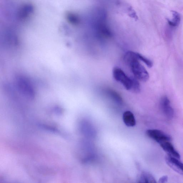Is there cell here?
I'll list each match as a JSON object with an SVG mask.
<instances>
[{
  "label": "cell",
  "instance_id": "1",
  "mask_svg": "<svg viewBox=\"0 0 183 183\" xmlns=\"http://www.w3.org/2000/svg\"><path fill=\"white\" fill-rule=\"evenodd\" d=\"M124 61L130 68L134 77L142 82H145L149 79V73L142 65L138 58L137 53L129 51L125 54Z\"/></svg>",
  "mask_w": 183,
  "mask_h": 183
},
{
  "label": "cell",
  "instance_id": "2",
  "mask_svg": "<svg viewBox=\"0 0 183 183\" xmlns=\"http://www.w3.org/2000/svg\"><path fill=\"white\" fill-rule=\"evenodd\" d=\"M113 75L116 80L121 83L127 90L131 91L134 78L129 77L121 68L116 67L113 70Z\"/></svg>",
  "mask_w": 183,
  "mask_h": 183
},
{
  "label": "cell",
  "instance_id": "3",
  "mask_svg": "<svg viewBox=\"0 0 183 183\" xmlns=\"http://www.w3.org/2000/svg\"><path fill=\"white\" fill-rule=\"evenodd\" d=\"M147 136L159 144L165 141H171V138L162 131L156 129H148L146 131Z\"/></svg>",
  "mask_w": 183,
  "mask_h": 183
},
{
  "label": "cell",
  "instance_id": "4",
  "mask_svg": "<svg viewBox=\"0 0 183 183\" xmlns=\"http://www.w3.org/2000/svg\"><path fill=\"white\" fill-rule=\"evenodd\" d=\"M160 108L162 112L167 118L171 119L174 116V110L171 107L170 100L167 97H162L160 102Z\"/></svg>",
  "mask_w": 183,
  "mask_h": 183
},
{
  "label": "cell",
  "instance_id": "5",
  "mask_svg": "<svg viewBox=\"0 0 183 183\" xmlns=\"http://www.w3.org/2000/svg\"><path fill=\"white\" fill-rule=\"evenodd\" d=\"M165 161L167 165L177 173L183 176V164L176 158L166 156Z\"/></svg>",
  "mask_w": 183,
  "mask_h": 183
},
{
  "label": "cell",
  "instance_id": "6",
  "mask_svg": "<svg viewBox=\"0 0 183 183\" xmlns=\"http://www.w3.org/2000/svg\"><path fill=\"white\" fill-rule=\"evenodd\" d=\"M170 141H165L159 144L162 149L170 156L180 159V155L178 152L175 150L174 147Z\"/></svg>",
  "mask_w": 183,
  "mask_h": 183
},
{
  "label": "cell",
  "instance_id": "7",
  "mask_svg": "<svg viewBox=\"0 0 183 183\" xmlns=\"http://www.w3.org/2000/svg\"><path fill=\"white\" fill-rule=\"evenodd\" d=\"M123 121L128 127H132L136 125V121L134 114L130 111H126L123 114Z\"/></svg>",
  "mask_w": 183,
  "mask_h": 183
},
{
  "label": "cell",
  "instance_id": "8",
  "mask_svg": "<svg viewBox=\"0 0 183 183\" xmlns=\"http://www.w3.org/2000/svg\"><path fill=\"white\" fill-rule=\"evenodd\" d=\"M173 15V19L172 21L167 19L168 24L170 26L173 27H176L179 26L181 21V17L178 12L172 11Z\"/></svg>",
  "mask_w": 183,
  "mask_h": 183
},
{
  "label": "cell",
  "instance_id": "9",
  "mask_svg": "<svg viewBox=\"0 0 183 183\" xmlns=\"http://www.w3.org/2000/svg\"><path fill=\"white\" fill-rule=\"evenodd\" d=\"M140 182L156 183L155 179L152 175L148 173H144L141 175Z\"/></svg>",
  "mask_w": 183,
  "mask_h": 183
},
{
  "label": "cell",
  "instance_id": "10",
  "mask_svg": "<svg viewBox=\"0 0 183 183\" xmlns=\"http://www.w3.org/2000/svg\"><path fill=\"white\" fill-rule=\"evenodd\" d=\"M137 55L138 58L140 61H142L144 63L146 64V65L149 67H151L153 66V64L152 61L150 60L149 59L147 58L146 57H145V56L142 55V54H139V53H137Z\"/></svg>",
  "mask_w": 183,
  "mask_h": 183
},
{
  "label": "cell",
  "instance_id": "11",
  "mask_svg": "<svg viewBox=\"0 0 183 183\" xmlns=\"http://www.w3.org/2000/svg\"><path fill=\"white\" fill-rule=\"evenodd\" d=\"M108 93L109 95L112 97L114 99L116 100V101L121 102V97L118 95V94L116 92L112 90H109L108 91Z\"/></svg>",
  "mask_w": 183,
  "mask_h": 183
},
{
  "label": "cell",
  "instance_id": "12",
  "mask_svg": "<svg viewBox=\"0 0 183 183\" xmlns=\"http://www.w3.org/2000/svg\"><path fill=\"white\" fill-rule=\"evenodd\" d=\"M40 126L41 128H43L44 129H46L48 131H51L54 132H59V131L57 129L55 128L51 127V126H47L46 125H40Z\"/></svg>",
  "mask_w": 183,
  "mask_h": 183
},
{
  "label": "cell",
  "instance_id": "13",
  "mask_svg": "<svg viewBox=\"0 0 183 183\" xmlns=\"http://www.w3.org/2000/svg\"><path fill=\"white\" fill-rule=\"evenodd\" d=\"M168 180V176L166 175L164 176L161 177L159 180V183H164L167 182Z\"/></svg>",
  "mask_w": 183,
  "mask_h": 183
}]
</instances>
